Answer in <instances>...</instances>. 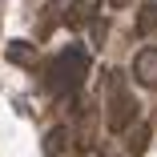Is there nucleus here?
Wrapping results in <instances>:
<instances>
[{
    "mask_svg": "<svg viewBox=\"0 0 157 157\" xmlns=\"http://www.w3.org/2000/svg\"><path fill=\"white\" fill-rule=\"evenodd\" d=\"M153 28H157V4L149 0V4H145V8L137 12V33H141V36H149Z\"/></svg>",
    "mask_w": 157,
    "mask_h": 157,
    "instance_id": "nucleus-8",
    "label": "nucleus"
},
{
    "mask_svg": "<svg viewBox=\"0 0 157 157\" xmlns=\"http://www.w3.org/2000/svg\"><path fill=\"white\" fill-rule=\"evenodd\" d=\"M105 0H73V12H69V28H85L89 20H97Z\"/></svg>",
    "mask_w": 157,
    "mask_h": 157,
    "instance_id": "nucleus-5",
    "label": "nucleus"
},
{
    "mask_svg": "<svg viewBox=\"0 0 157 157\" xmlns=\"http://www.w3.org/2000/svg\"><path fill=\"white\" fill-rule=\"evenodd\" d=\"M133 121H137V97L125 89L121 73L113 69L105 77V125H109L113 133H125Z\"/></svg>",
    "mask_w": 157,
    "mask_h": 157,
    "instance_id": "nucleus-2",
    "label": "nucleus"
},
{
    "mask_svg": "<svg viewBox=\"0 0 157 157\" xmlns=\"http://www.w3.org/2000/svg\"><path fill=\"white\" fill-rule=\"evenodd\" d=\"M4 56L12 60V65L36 69V44H33V40H8V44H4Z\"/></svg>",
    "mask_w": 157,
    "mask_h": 157,
    "instance_id": "nucleus-4",
    "label": "nucleus"
},
{
    "mask_svg": "<svg viewBox=\"0 0 157 157\" xmlns=\"http://www.w3.org/2000/svg\"><path fill=\"white\" fill-rule=\"evenodd\" d=\"M133 77H137V85H145V89L157 85V48H141V52L133 56Z\"/></svg>",
    "mask_w": 157,
    "mask_h": 157,
    "instance_id": "nucleus-3",
    "label": "nucleus"
},
{
    "mask_svg": "<svg viewBox=\"0 0 157 157\" xmlns=\"http://www.w3.org/2000/svg\"><path fill=\"white\" fill-rule=\"evenodd\" d=\"M89 77V52L81 44H69L52 56V65L44 69V89L52 97H73Z\"/></svg>",
    "mask_w": 157,
    "mask_h": 157,
    "instance_id": "nucleus-1",
    "label": "nucleus"
},
{
    "mask_svg": "<svg viewBox=\"0 0 157 157\" xmlns=\"http://www.w3.org/2000/svg\"><path fill=\"white\" fill-rule=\"evenodd\" d=\"M69 137H73L69 129H52V133L44 137V153H48V157H69V153H73V141H69Z\"/></svg>",
    "mask_w": 157,
    "mask_h": 157,
    "instance_id": "nucleus-6",
    "label": "nucleus"
},
{
    "mask_svg": "<svg viewBox=\"0 0 157 157\" xmlns=\"http://www.w3.org/2000/svg\"><path fill=\"white\" fill-rule=\"evenodd\" d=\"M125 145H129V157H141L149 149V125H129L125 129Z\"/></svg>",
    "mask_w": 157,
    "mask_h": 157,
    "instance_id": "nucleus-7",
    "label": "nucleus"
}]
</instances>
